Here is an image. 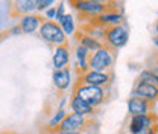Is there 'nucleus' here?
Returning a JSON list of instances; mask_svg holds the SVG:
<instances>
[{"label":"nucleus","mask_w":158,"mask_h":134,"mask_svg":"<svg viewBox=\"0 0 158 134\" xmlns=\"http://www.w3.org/2000/svg\"><path fill=\"white\" fill-rule=\"evenodd\" d=\"M70 6L79 14V19L84 21L94 20L96 17L102 15L103 12L108 11H117L123 14L122 3L117 2H98V0H72Z\"/></svg>","instance_id":"obj_1"},{"label":"nucleus","mask_w":158,"mask_h":134,"mask_svg":"<svg viewBox=\"0 0 158 134\" xmlns=\"http://www.w3.org/2000/svg\"><path fill=\"white\" fill-rule=\"evenodd\" d=\"M73 95L81 97L82 101H85L88 105H91L93 108H99L100 105H103L108 101L110 90L108 89H102V87H93V85H84V84H76L73 85Z\"/></svg>","instance_id":"obj_2"},{"label":"nucleus","mask_w":158,"mask_h":134,"mask_svg":"<svg viewBox=\"0 0 158 134\" xmlns=\"http://www.w3.org/2000/svg\"><path fill=\"white\" fill-rule=\"evenodd\" d=\"M114 63H116V50L106 46H102L99 50L90 55L88 67L90 70H94V72H110L113 70Z\"/></svg>","instance_id":"obj_3"},{"label":"nucleus","mask_w":158,"mask_h":134,"mask_svg":"<svg viewBox=\"0 0 158 134\" xmlns=\"http://www.w3.org/2000/svg\"><path fill=\"white\" fill-rule=\"evenodd\" d=\"M93 127V117L81 116L76 113H69L59 123L55 134L58 133H84Z\"/></svg>","instance_id":"obj_4"},{"label":"nucleus","mask_w":158,"mask_h":134,"mask_svg":"<svg viewBox=\"0 0 158 134\" xmlns=\"http://www.w3.org/2000/svg\"><path fill=\"white\" fill-rule=\"evenodd\" d=\"M40 37L47 41L49 44H53L55 47L56 46H65L69 44V37L62 32L61 26H59L56 21H50V20H44L43 24L40 26L38 29Z\"/></svg>","instance_id":"obj_5"},{"label":"nucleus","mask_w":158,"mask_h":134,"mask_svg":"<svg viewBox=\"0 0 158 134\" xmlns=\"http://www.w3.org/2000/svg\"><path fill=\"white\" fill-rule=\"evenodd\" d=\"M129 40V28L125 23L118 24V26H111V28H106L105 31V37H103V46L113 49V50H117L120 47H123Z\"/></svg>","instance_id":"obj_6"},{"label":"nucleus","mask_w":158,"mask_h":134,"mask_svg":"<svg viewBox=\"0 0 158 134\" xmlns=\"http://www.w3.org/2000/svg\"><path fill=\"white\" fill-rule=\"evenodd\" d=\"M114 79V72H94V70H88L82 75L76 78V84H84V85H93V87H102V89H108L113 84Z\"/></svg>","instance_id":"obj_7"},{"label":"nucleus","mask_w":158,"mask_h":134,"mask_svg":"<svg viewBox=\"0 0 158 134\" xmlns=\"http://www.w3.org/2000/svg\"><path fill=\"white\" fill-rule=\"evenodd\" d=\"M155 123H158V116L154 111L148 113V115L131 116L128 131H129V134H143L148 128L154 127Z\"/></svg>","instance_id":"obj_8"},{"label":"nucleus","mask_w":158,"mask_h":134,"mask_svg":"<svg viewBox=\"0 0 158 134\" xmlns=\"http://www.w3.org/2000/svg\"><path fill=\"white\" fill-rule=\"evenodd\" d=\"M131 96L140 97V99H144V101H149V102H154L155 104L158 101V87L135 79L134 87L131 90Z\"/></svg>","instance_id":"obj_9"},{"label":"nucleus","mask_w":158,"mask_h":134,"mask_svg":"<svg viewBox=\"0 0 158 134\" xmlns=\"http://www.w3.org/2000/svg\"><path fill=\"white\" fill-rule=\"evenodd\" d=\"M126 104H128V113H129V116L152 113L154 107H155L154 102H149V101H144V99H140V97H134V96H131Z\"/></svg>","instance_id":"obj_10"},{"label":"nucleus","mask_w":158,"mask_h":134,"mask_svg":"<svg viewBox=\"0 0 158 134\" xmlns=\"http://www.w3.org/2000/svg\"><path fill=\"white\" fill-rule=\"evenodd\" d=\"M34 11H37V0H17L12 2L9 6V15L11 17H17L20 19L29 14H34Z\"/></svg>","instance_id":"obj_11"},{"label":"nucleus","mask_w":158,"mask_h":134,"mask_svg":"<svg viewBox=\"0 0 158 134\" xmlns=\"http://www.w3.org/2000/svg\"><path fill=\"white\" fill-rule=\"evenodd\" d=\"M70 47L69 44L65 46H56L52 55V64H53V70H62L65 67H69L70 64Z\"/></svg>","instance_id":"obj_12"},{"label":"nucleus","mask_w":158,"mask_h":134,"mask_svg":"<svg viewBox=\"0 0 158 134\" xmlns=\"http://www.w3.org/2000/svg\"><path fill=\"white\" fill-rule=\"evenodd\" d=\"M52 82H53V87L58 92H65L72 84V70H70V67H65L62 70H53Z\"/></svg>","instance_id":"obj_13"},{"label":"nucleus","mask_w":158,"mask_h":134,"mask_svg":"<svg viewBox=\"0 0 158 134\" xmlns=\"http://www.w3.org/2000/svg\"><path fill=\"white\" fill-rule=\"evenodd\" d=\"M69 108L72 110V113H76L81 116H87V117H93L96 113V108H93L91 105H88L85 101H82L76 95L70 96V102H69Z\"/></svg>","instance_id":"obj_14"},{"label":"nucleus","mask_w":158,"mask_h":134,"mask_svg":"<svg viewBox=\"0 0 158 134\" xmlns=\"http://www.w3.org/2000/svg\"><path fill=\"white\" fill-rule=\"evenodd\" d=\"M44 20L46 19L43 15H40V14H29V15L21 17L19 24L21 28V31H23V34H34L35 31L40 29V26L43 24Z\"/></svg>","instance_id":"obj_15"},{"label":"nucleus","mask_w":158,"mask_h":134,"mask_svg":"<svg viewBox=\"0 0 158 134\" xmlns=\"http://www.w3.org/2000/svg\"><path fill=\"white\" fill-rule=\"evenodd\" d=\"M94 21L99 23L100 26H103V28H111V26H118V24L125 23L126 19H125V14H122V12L108 11V12H103L102 15L96 17Z\"/></svg>","instance_id":"obj_16"},{"label":"nucleus","mask_w":158,"mask_h":134,"mask_svg":"<svg viewBox=\"0 0 158 134\" xmlns=\"http://www.w3.org/2000/svg\"><path fill=\"white\" fill-rule=\"evenodd\" d=\"M75 40H76V44L85 47V49L90 50L91 54L96 52V50H99V49L103 46V43H100L99 40L93 38V37H90V35H85V34H82L81 31L75 34Z\"/></svg>","instance_id":"obj_17"},{"label":"nucleus","mask_w":158,"mask_h":134,"mask_svg":"<svg viewBox=\"0 0 158 134\" xmlns=\"http://www.w3.org/2000/svg\"><path fill=\"white\" fill-rule=\"evenodd\" d=\"M58 24L61 26L62 32H64L67 37H75V34H76V24H75V19H73L72 14H65V15L58 21Z\"/></svg>","instance_id":"obj_18"},{"label":"nucleus","mask_w":158,"mask_h":134,"mask_svg":"<svg viewBox=\"0 0 158 134\" xmlns=\"http://www.w3.org/2000/svg\"><path fill=\"white\" fill-rule=\"evenodd\" d=\"M138 81H143V82H148V84H152V85H157L158 87V78L149 70V69H143L140 73H138Z\"/></svg>","instance_id":"obj_19"},{"label":"nucleus","mask_w":158,"mask_h":134,"mask_svg":"<svg viewBox=\"0 0 158 134\" xmlns=\"http://www.w3.org/2000/svg\"><path fill=\"white\" fill-rule=\"evenodd\" d=\"M55 5L53 0H37V11L41 12V11H46L49 8H52Z\"/></svg>","instance_id":"obj_20"},{"label":"nucleus","mask_w":158,"mask_h":134,"mask_svg":"<svg viewBox=\"0 0 158 134\" xmlns=\"http://www.w3.org/2000/svg\"><path fill=\"white\" fill-rule=\"evenodd\" d=\"M64 15H65V5H64V3H58V6H56V19H55V21L58 23Z\"/></svg>","instance_id":"obj_21"},{"label":"nucleus","mask_w":158,"mask_h":134,"mask_svg":"<svg viewBox=\"0 0 158 134\" xmlns=\"http://www.w3.org/2000/svg\"><path fill=\"white\" fill-rule=\"evenodd\" d=\"M158 133V123H155L154 127H151V128H148L146 131L143 134H157Z\"/></svg>","instance_id":"obj_22"},{"label":"nucleus","mask_w":158,"mask_h":134,"mask_svg":"<svg viewBox=\"0 0 158 134\" xmlns=\"http://www.w3.org/2000/svg\"><path fill=\"white\" fill-rule=\"evenodd\" d=\"M9 34H12V35H17V34H23V31H21L20 24H17V26H14V28L11 29V32H9Z\"/></svg>","instance_id":"obj_23"},{"label":"nucleus","mask_w":158,"mask_h":134,"mask_svg":"<svg viewBox=\"0 0 158 134\" xmlns=\"http://www.w3.org/2000/svg\"><path fill=\"white\" fill-rule=\"evenodd\" d=\"M149 61H152V63L158 67V52H154V54H152V57L149 58Z\"/></svg>","instance_id":"obj_24"},{"label":"nucleus","mask_w":158,"mask_h":134,"mask_svg":"<svg viewBox=\"0 0 158 134\" xmlns=\"http://www.w3.org/2000/svg\"><path fill=\"white\" fill-rule=\"evenodd\" d=\"M152 43H154V46L158 49V35H154V37H152Z\"/></svg>","instance_id":"obj_25"},{"label":"nucleus","mask_w":158,"mask_h":134,"mask_svg":"<svg viewBox=\"0 0 158 134\" xmlns=\"http://www.w3.org/2000/svg\"><path fill=\"white\" fill-rule=\"evenodd\" d=\"M154 35H158V20L155 23V26H154Z\"/></svg>","instance_id":"obj_26"},{"label":"nucleus","mask_w":158,"mask_h":134,"mask_svg":"<svg viewBox=\"0 0 158 134\" xmlns=\"http://www.w3.org/2000/svg\"><path fill=\"white\" fill-rule=\"evenodd\" d=\"M2 134H21V133H14V131H5V133Z\"/></svg>","instance_id":"obj_27"},{"label":"nucleus","mask_w":158,"mask_h":134,"mask_svg":"<svg viewBox=\"0 0 158 134\" xmlns=\"http://www.w3.org/2000/svg\"><path fill=\"white\" fill-rule=\"evenodd\" d=\"M0 134H2V133H0Z\"/></svg>","instance_id":"obj_28"},{"label":"nucleus","mask_w":158,"mask_h":134,"mask_svg":"<svg viewBox=\"0 0 158 134\" xmlns=\"http://www.w3.org/2000/svg\"><path fill=\"white\" fill-rule=\"evenodd\" d=\"M157 134H158V133H157Z\"/></svg>","instance_id":"obj_29"}]
</instances>
